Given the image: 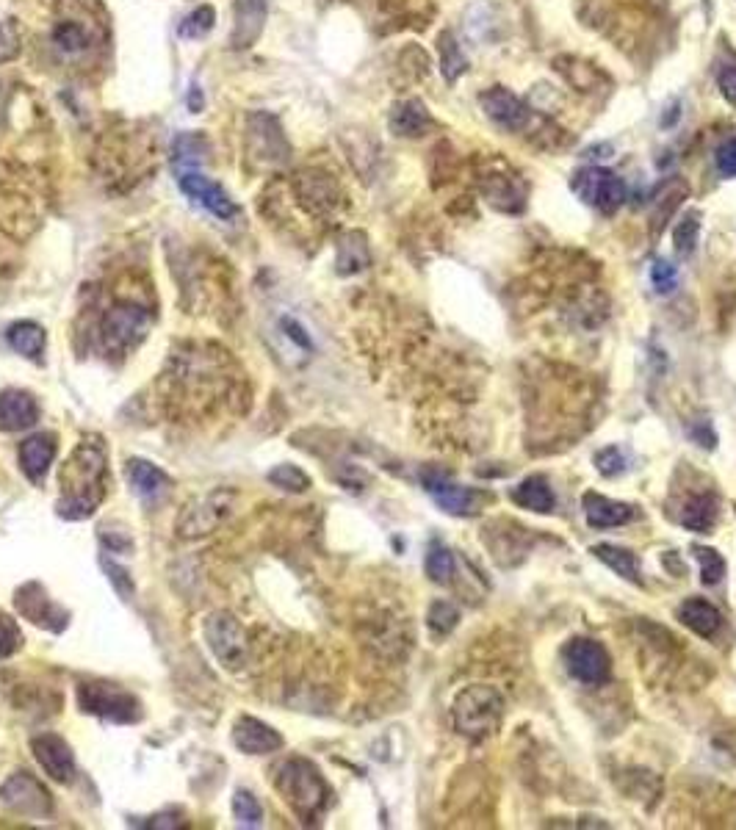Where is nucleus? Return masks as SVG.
I'll return each instance as SVG.
<instances>
[{"instance_id":"72a5a7b5","label":"nucleus","mask_w":736,"mask_h":830,"mask_svg":"<svg viewBox=\"0 0 736 830\" xmlns=\"http://www.w3.org/2000/svg\"><path fill=\"white\" fill-rule=\"evenodd\" d=\"M233 814H236V822L241 828H261L263 825L261 803L247 789H238L236 797H233Z\"/></svg>"},{"instance_id":"c756f323","label":"nucleus","mask_w":736,"mask_h":830,"mask_svg":"<svg viewBox=\"0 0 736 830\" xmlns=\"http://www.w3.org/2000/svg\"><path fill=\"white\" fill-rule=\"evenodd\" d=\"M590 551H593L595 557L601 559L604 565H609V568L615 570L618 576H623V579H629L631 584L640 587V557H637L634 551L620 546H609V543H604V546H593Z\"/></svg>"},{"instance_id":"ddd939ff","label":"nucleus","mask_w":736,"mask_h":830,"mask_svg":"<svg viewBox=\"0 0 736 830\" xmlns=\"http://www.w3.org/2000/svg\"><path fill=\"white\" fill-rule=\"evenodd\" d=\"M230 493H211L205 496L197 504H191L189 510L180 515L178 521V532L183 537H202V534H211L225 521V515L230 512Z\"/></svg>"},{"instance_id":"58836bf2","label":"nucleus","mask_w":736,"mask_h":830,"mask_svg":"<svg viewBox=\"0 0 736 830\" xmlns=\"http://www.w3.org/2000/svg\"><path fill=\"white\" fill-rule=\"evenodd\" d=\"M53 42L64 53H81L86 48V31L78 23H59L53 28Z\"/></svg>"},{"instance_id":"412c9836","label":"nucleus","mask_w":736,"mask_h":830,"mask_svg":"<svg viewBox=\"0 0 736 830\" xmlns=\"http://www.w3.org/2000/svg\"><path fill=\"white\" fill-rule=\"evenodd\" d=\"M297 194L302 205L313 214H327L338 205V186L330 175H321V172H302L297 180Z\"/></svg>"},{"instance_id":"20e7f679","label":"nucleus","mask_w":736,"mask_h":830,"mask_svg":"<svg viewBox=\"0 0 736 830\" xmlns=\"http://www.w3.org/2000/svg\"><path fill=\"white\" fill-rule=\"evenodd\" d=\"M81 709L97 714L111 723H139L142 720V703L131 692H122L108 684H81L78 687Z\"/></svg>"},{"instance_id":"2eb2a0df","label":"nucleus","mask_w":736,"mask_h":830,"mask_svg":"<svg viewBox=\"0 0 736 830\" xmlns=\"http://www.w3.org/2000/svg\"><path fill=\"white\" fill-rule=\"evenodd\" d=\"M479 103H482V111H485L490 122H496L499 128H504V131L510 133L523 131L529 117H532L521 97H515L512 92H507V89H501V86L482 92V95H479Z\"/></svg>"},{"instance_id":"c03bdc74","label":"nucleus","mask_w":736,"mask_h":830,"mask_svg":"<svg viewBox=\"0 0 736 830\" xmlns=\"http://www.w3.org/2000/svg\"><path fill=\"white\" fill-rule=\"evenodd\" d=\"M595 468L604 476H618L620 471H626V457L618 446H609V449L595 454Z\"/></svg>"},{"instance_id":"b1692460","label":"nucleus","mask_w":736,"mask_h":830,"mask_svg":"<svg viewBox=\"0 0 736 830\" xmlns=\"http://www.w3.org/2000/svg\"><path fill=\"white\" fill-rule=\"evenodd\" d=\"M678 620L687 626L689 631H695L698 637H714L717 631L723 629V615L720 609L703 598H689L678 606Z\"/></svg>"},{"instance_id":"a18cd8bd","label":"nucleus","mask_w":736,"mask_h":830,"mask_svg":"<svg viewBox=\"0 0 736 830\" xmlns=\"http://www.w3.org/2000/svg\"><path fill=\"white\" fill-rule=\"evenodd\" d=\"M280 327H283L285 335H288V338H291V341H294L299 349H305V352H308V349H313V341H310V335L305 332V327H302L297 319H291V316H283V319H280Z\"/></svg>"},{"instance_id":"6ab92c4d","label":"nucleus","mask_w":736,"mask_h":830,"mask_svg":"<svg viewBox=\"0 0 736 830\" xmlns=\"http://www.w3.org/2000/svg\"><path fill=\"white\" fill-rule=\"evenodd\" d=\"M53 460H56V438L50 432L31 435L20 443V468L28 476V482L39 485L48 476Z\"/></svg>"},{"instance_id":"7c9ffc66","label":"nucleus","mask_w":736,"mask_h":830,"mask_svg":"<svg viewBox=\"0 0 736 830\" xmlns=\"http://www.w3.org/2000/svg\"><path fill=\"white\" fill-rule=\"evenodd\" d=\"M427 576L435 584H449L454 576V554L452 548L443 543H432L427 551Z\"/></svg>"},{"instance_id":"a19ab883","label":"nucleus","mask_w":736,"mask_h":830,"mask_svg":"<svg viewBox=\"0 0 736 830\" xmlns=\"http://www.w3.org/2000/svg\"><path fill=\"white\" fill-rule=\"evenodd\" d=\"M457 620H460V609L449 601H438L429 609V626L438 634H449L457 626Z\"/></svg>"},{"instance_id":"ea45409f","label":"nucleus","mask_w":736,"mask_h":830,"mask_svg":"<svg viewBox=\"0 0 736 830\" xmlns=\"http://www.w3.org/2000/svg\"><path fill=\"white\" fill-rule=\"evenodd\" d=\"M23 50V39H20V28L14 20H3L0 23V64L14 61Z\"/></svg>"},{"instance_id":"f257e3e1","label":"nucleus","mask_w":736,"mask_h":830,"mask_svg":"<svg viewBox=\"0 0 736 830\" xmlns=\"http://www.w3.org/2000/svg\"><path fill=\"white\" fill-rule=\"evenodd\" d=\"M108 457L100 443H81L61 468V498L56 504L61 518L84 521L106 496Z\"/></svg>"},{"instance_id":"39448f33","label":"nucleus","mask_w":736,"mask_h":830,"mask_svg":"<svg viewBox=\"0 0 736 830\" xmlns=\"http://www.w3.org/2000/svg\"><path fill=\"white\" fill-rule=\"evenodd\" d=\"M573 191L582 197L587 205H593L595 211L612 216L620 205L626 202V183L601 166H587L582 172H576L573 178Z\"/></svg>"},{"instance_id":"0eeeda50","label":"nucleus","mask_w":736,"mask_h":830,"mask_svg":"<svg viewBox=\"0 0 736 830\" xmlns=\"http://www.w3.org/2000/svg\"><path fill=\"white\" fill-rule=\"evenodd\" d=\"M562 659H565L570 676L582 681V684H590V687L604 684L612 673V662H609V653H606L604 645L587 640V637L570 640L562 651Z\"/></svg>"},{"instance_id":"bb28decb","label":"nucleus","mask_w":736,"mask_h":830,"mask_svg":"<svg viewBox=\"0 0 736 830\" xmlns=\"http://www.w3.org/2000/svg\"><path fill=\"white\" fill-rule=\"evenodd\" d=\"M510 498L523 510L543 512V515L554 510V493H551L546 476H526L521 485L512 490Z\"/></svg>"},{"instance_id":"de8ad7c7","label":"nucleus","mask_w":736,"mask_h":830,"mask_svg":"<svg viewBox=\"0 0 736 830\" xmlns=\"http://www.w3.org/2000/svg\"><path fill=\"white\" fill-rule=\"evenodd\" d=\"M717 83H720V92L728 103L736 106V61L734 64H725L720 75H717Z\"/></svg>"},{"instance_id":"4be33fe9","label":"nucleus","mask_w":736,"mask_h":830,"mask_svg":"<svg viewBox=\"0 0 736 830\" xmlns=\"http://www.w3.org/2000/svg\"><path fill=\"white\" fill-rule=\"evenodd\" d=\"M263 20H266V0H236V20H233L230 45L236 50L255 45V39L263 31Z\"/></svg>"},{"instance_id":"423d86ee","label":"nucleus","mask_w":736,"mask_h":830,"mask_svg":"<svg viewBox=\"0 0 736 830\" xmlns=\"http://www.w3.org/2000/svg\"><path fill=\"white\" fill-rule=\"evenodd\" d=\"M205 642L225 670H238L247 662V637L236 617L227 612H214L205 620Z\"/></svg>"},{"instance_id":"c85d7f7f","label":"nucleus","mask_w":736,"mask_h":830,"mask_svg":"<svg viewBox=\"0 0 736 830\" xmlns=\"http://www.w3.org/2000/svg\"><path fill=\"white\" fill-rule=\"evenodd\" d=\"M681 526L689 532L709 534L712 532L714 521H717V498L712 493H701V496H692L681 510Z\"/></svg>"},{"instance_id":"7ed1b4c3","label":"nucleus","mask_w":736,"mask_h":830,"mask_svg":"<svg viewBox=\"0 0 736 830\" xmlns=\"http://www.w3.org/2000/svg\"><path fill=\"white\" fill-rule=\"evenodd\" d=\"M454 728L468 739H487L490 734L499 731L504 720V695L490 684H474L465 687L452 706Z\"/></svg>"},{"instance_id":"393cba45","label":"nucleus","mask_w":736,"mask_h":830,"mask_svg":"<svg viewBox=\"0 0 736 830\" xmlns=\"http://www.w3.org/2000/svg\"><path fill=\"white\" fill-rule=\"evenodd\" d=\"M391 131L396 136H407V139H416L424 136L429 128V114L427 106L421 100H399L391 108V119H388Z\"/></svg>"},{"instance_id":"9b49d317","label":"nucleus","mask_w":736,"mask_h":830,"mask_svg":"<svg viewBox=\"0 0 736 830\" xmlns=\"http://www.w3.org/2000/svg\"><path fill=\"white\" fill-rule=\"evenodd\" d=\"M421 482L427 487V493L435 498L440 510L449 512V515H460V518H468V515H476L482 510V501L485 496L476 493V490H468V487L457 485L452 479H446L443 474H435V471H424L421 474Z\"/></svg>"},{"instance_id":"09e8293b","label":"nucleus","mask_w":736,"mask_h":830,"mask_svg":"<svg viewBox=\"0 0 736 830\" xmlns=\"http://www.w3.org/2000/svg\"><path fill=\"white\" fill-rule=\"evenodd\" d=\"M202 106H205V100H202V92L200 86H191V95H189V108L194 111V114H200Z\"/></svg>"},{"instance_id":"6e6552de","label":"nucleus","mask_w":736,"mask_h":830,"mask_svg":"<svg viewBox=\"0 0 736 830\" xmlns=\"http://www.w3.org/2000/svg\"><path fill=\"white\" fill-rule=\"evenodd\" d=\"M150 327V313L139 305H117L103 319V341L111 352H128L142 341Z\"/></svg>"},{"instance_id":"1a4fd4ad","label":"nucleus","mask_w":736,"mask_h":830,"mask_svg":"<svg viewBox=\"0 0 736 830\" xmlns=\"http://www.w3.org/2000/svg\"><path fill=\"white\" fill-rule=\"evenodd\" d=\"M0 803L20 817H48L53 808L48 789L28 772H14L12 778L0 786Z\"/></svg>"},{"instance_id":"37998d69","label":"nucleus","mask_w":736,"mask_h":830,"mask_svg":"<svg viewBox=\"0 0 736 830\" xmlns=\"http://www.w3.org/2000/svg\"><path fill=\"white\" fill-rule=\"evenodd\" d=\"M651 283H653V288L659 291V294H670V291H673V288H676V283H678L676 266H673L670 261H662V258H659V261H653Z\"/></svg>"},{"instance_id":"c9c22d12","label":"nucleus","mask_w":736,"mask_h":830,"mask_svg":"<svg viewBox=\"0 0 736 830\" xmlns=\"http://www.w3.org/2000/svg\"><path fill=\"white\" fill-rule=\"evenodd\" d=\"M269 482L274 487H280V490H288V493H305L310 487V476L302 468H297V465L285 463L277 465L274 471H269Z\"/></svg>"},{"instance_id":"2f4dec72","label":"nucleus","mask_w":736,"mask_h":830,"mask_svg":"<svg viewBox=\"0 0 736 830\" xmlns=\"http://www.w3.org/2000/svg\"><path fill=\"white\" fill-rule=\"evenodd\" d=\"M698 233H701V214L698 211H689L676 222L673 227V244L681 258L692 255V249L698 244Z\"/></svg>"},{"instance_id":"aec40b11","label":"nucleus","mask_w":736,"mask_h":830,"mask_svg":"<svg viewBox=\"0 0 736 830\" xmlns=\"http://www.w3.org/2000/svg\"><path fill=\"white\" fill-rule=\"evenodd\" d=\"M584 518H587V523L593 529H615V526L634 521L637 518V507L598 496V493H587L584 496Z\"/></svg>"},{"instance_id":"f704fd0d","label":"nucleus","mask_w":736,"mask_h":830,"mask_svg":"<svg viewBox=\"0 0 736 830\" xmlns=\"http://www.w3.org/2000/svg\"><path fill=\"white\" fill-rule=\"evenodd\" d=\"M692 554H695L698 565H701V581L706 584V587H714V584H720V581H723L725 559L720 551H714V548H706V546H692Z\"/></svg>"},{"instance_id":"5701e85b","label":"nucleus","mask_w":736,"mask_h":830,"mask_svg":"<svg viewBox=\"0 0 736 830\" xmlns=\"http://www.w3.org/2000/svg\"><path fill=\"white\" fill-rule=\"evenodd\" d=\"M125 476L131 482L133 493L144 498V501L161 498L169 490V485H172V479L158 465L147 463V460H128L125 463Z\"/></svg>"},{"instance_id":"a878e982","label":"nucleus","mask_w":736,"mask_h":830,"mask_svg":"<svg viewBox=\"0 0 736 830\" xmlns=\"http://www.w3.org/2000/svg\"><path fill=\"white\" fill-rule=\"evenodd\" d=\"M368 263H371V249H368L366 233L352 230V233L341 236V241H338V258H335L338 274L349 277V274L363 272V269H368Z\"/></svg>"},{"instance_id":"9d476101","label":"nucleus","mask_w":736,"mask_h":830,"mask_svg":"<svg viewBox=\"0 0 736 830\" xmlns=\"http://www.w3.org/2000/svg\"><path fill=\"white\" fill-rule=\"evenodd\" d=\"M178 186L189 200L200 202L202 208L208 214H214L216 219H236L238 216V205L230 200V194L219 183L205 178L200 169H183L178 178Z\"/></svg>"},{"instance_id":"4468645a","label":"nucleus","mask_w":736,"mask_h":830,"mask_svg":"<svg viewBox=\"0 0 736 830\" xmlns=\"http://www.w3.org/2000/svg\"><path fill=\"white\" fill-rule=\"evenodd\" d=\"M14 604H17L20 615L28 617L31 623L42 626V629L61 631L67 626V612L59 604H53V598H48V593L36 581L25 584L23 590H17Z\"/></svg>"},{"instance_id":"cd10ccee","label":"nucleus","mask_w":736,"mask_h":830,"mask_svg":"<svg viewBox=\"0 0 736 830\" xmlns=\"http://www.w3.org/2000/svg\"><path fill=\"white\" fill-rule=\"evenodd\" d=\"M6 341L12 346L17 355L28 357L39 363L42 352H45V330L36 324V321H14L9 332H6Z\"/></svg>"},{"instance_id":"79ce46f5","label":"nucleus","mask_w":736,"mask_h":830,"mask_svg":"<svg viewBox=\"0 0 736 830\" xmlns=\"http://www.w3.org/2000/svg\"><path fill=\"white\" fill-rule=\"evenodd\" d=\"M20 645H23V634L17 629V623L6 612H0V659L12 656Z\"/></svg>"},{"instance_id":"473e14b6","label":"nucleus","mask_w":736,"mask_h":830,"mask_svg":"<svg viewBox=\"0 0 736 830\" xmlns=\"http://www.w3.org/2000/svg\"><path fill=\"white\" fill-rule=\"evenodd\" d=\"M440 67H443V78L454 83L465 70H468V61H465L463 50L454 42L452 34L440 36Z\"/></svg>"},{"instance_id":"49530a36","label":"nucleus","mask_w":736,"mask_h":830,"mask_svg":"<svg viewBox=\"0 0 736 830\" xmlns=\"http://www.w3.org/2000/svg\"><path fill=\"white\" fill-rule=\"evenodd\" d=\"M717 169L723 172L725 178H736V139L725 142L717 150Z\"/></svg>"},{"instance_id":"4c0bfd02","label":"nucleus","mask_w":736,"mask_h":830,"mask_svg":"<svg viewBox=\"0 0 736 830\" xmlns=\"http://www.w3.org/2000/svg\"><path fill=\"white\" fill-rule=\"evenodd\" d=\"M200 155H202V139L200 136H194V133H180L178 139H175V144H172V161L183 169V166H194L200 164Z\"/></svg>"},{"instance_id":"a211bd4d","label":"nucleus","mask_w":736,"mask_h":830,"mask_svg":"<svg viewBox=\"0 0 736 830\" xmlns=\"http://www.w3.org/2000/svg\"><path fill=\"white\" fill-rule=\"evenodd\" d=\"M39 421V404L28 391L6 388L0 393V429L3 432H23Z\"/></svg>"},{"instance_id":"e433bc0d","label":"nucleus","mask_w":736,"mask_h":830,"mask_svg":"<svg viewBox=\"0 0 736 830\" xmlns=\"http://www.w3.org/2000/svg\"><path fill=\"white\" fill-rule=\"evenodd\" d=\"M216 23V14L211 6H197L194 12L180 23L178 34L183 36V39H202V36L208 34L211 28H214Z\"/></svg>"},{"instance_id":"f03ea898","label":"nucleus","mask_w":736,"mask_h":830,"mask_svg":"<svg viewBox=\"0 0 736 830\" xmlns=\"http://www.w3.org/2000/svg\"><path fill=\"white\" fill-rule=\"evenodd\" d=\"M274 786L283 795L288 806L297 811L305 822L321 817V811L330 806V786L324 781V775L316 770V764L308 759H288L277 767Z\"/></svg>"},{"instance_id":"f8f14e48","label":"nucleus","mask_w":736,"mask_h":830,"mask_svg":"<svg viewBox=\"0 0 736 830\" xmlns=\"http://www.w3.org/2000/svg\"><path fill=\"white\" fill-rule=\"evenodd\" d=\"M247 150L263 164H280L288 158V142L272 114H252L247 122Z\"/></svg>"},{"instance_id":"dca6fc26","label":"nucleus","mask_w":736,"mask_h":830,"mask_svg":"<svg viewBox=\"0 0 736 830\" xmlns=\"http://www.w3.org/2000/svg\"><path fill=\"white\" fill-rule=\"evenodd\" d=\"M39 767L48 772L53 781L70 783L75 778V756H72L70 745L56 734H42L34 736L31 742Z\"/></svg>"},{"instance_id":"f3484780","label":"nucleus","mask_w":736,"mask_h":830,"mask_svg":"<svg viewBox=\"0 0 736 830\" xmlns=\"http://www.w3.org/2000/svg\"><path fill=\"white\" fill-rule=\"evenodd\" d=\"M233 745H236L241 753H247V756H266V753L280 750V747L285 745V739L274 731L272 725H266L261 723V720L250 717V714H244V717H238L236 725H233Z\"/></svg>"}]
</instances>
